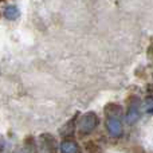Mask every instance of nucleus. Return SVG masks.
Here are the masks:
<instances>
[{"label":"nucleus","instance_id":"7ed1b4c3","mask_svg":"<svg viewBox=\"0 0 153 153\" xmlns=\"http://www.w3.org/2000/svg\"><path fill=\"white\" fill-rule=\"evenodd\" d=\"M40 149L45 153H58L61 151V144H58L56 138L50 133H43L39 136Z\"/></svg>","mask_w":153,"mask_h":153},{"label":"nucleus","instance_id":"0eeeda50","mask_svg":"<svg viewBox=\"0 0 153 153\" xmlns=\"http://www.w3.org/2000/svg\"><path fill=\"white\" fill-rule=\"evenodd\" d=\"M62 153H81V146L73 140H63L61 143Z\"/></svg>","mask_w":153,"mask_h":153},{"label":"nucleus","instance_id":"f03ea898","mask_svg":"<svg viewBox=\"0 0 153 153\" xmlns=\"http://www.w3.org/2000/svg\"><path fill=\"white\" fill-rule=\"evenodd\" d=\"M128 103V113H126V122L129 125H133L140 118V98L137 95H130L126 98Z\"/></svg>","mask_w":153,"mask_h":153},{"label":"nucleus","instance_id":"f257e3e1","mask_svg":"<svg viewBox=\"0 0 153 153\" xmlns=\"http://www.w3.org/2000/svg\"><path fill=\"white\" fill-rule=\"evenodd\" d=\"M100 125V117L94 111H87L78 120V132L81 136H89Z\"/></svg>","mask_w":153,"mask_h":153},{"label":"nucleus","instance_id":"4468645a","mask_svg":"<svg viewBox=\"0 0 153 153\" xmlns=\"http://www.w3.org/2000/svg\"><path fill=\"white\" fill-rule=\"evenodd\" d=\"M146 93H148L149 95H152V97H153V83L146 85Z\"/></svg>","mask_w":153,"mask_h":153},{"label":"nucleus","instance_id":"1a4fd4ad","mask_svg":"<svg viewBox=\"0 0 153 153\" xmlns=\"http://www.w3.org/2000/svg\"><path fill=\"white\" fill-rule=\"evenodd\" d=\"M23 146L26 149L27 153H36L38 151V145H36V140L32 136H27L23 141Z\"/></svg>","mask_w":153,"mask_h":153},{"label":"nucleus","instance_id":"6e6552de","mask_svg":"<svg viewBox=\"0 0 153 153\" xmlns=\"http://www.w3.org/2000/svg\"><path fill=\"white\" fill-rule=\"evenodd\" d=\"M3 15H4V18L8 19V20H16V19L20 16V11H19V8L16 7V5L10 4L4 8Z\"/></svg>","mask_w":153,"mask_h":153},{"label":"nucleus","instance_id":"9b49d317","mask_svg":"<svg viewBox=\"0 0 153 153\" xmlns=\"http://www.w3.org/2000/svg\"><path fill=\"white\" fill-rule=\"evenodd\" d=\"M144 106H145V111L149 114H153V98H148V100L144 102Z\"/></svg>","mask_w":153,"mask_h":153},{"label":"nucleus","instance_id":"f8f14e48","mask_svg":"<svg viewBox=\"0 0 153 153\" xmlns=\"http://www.w3.org/2000/svg\"><path fill=\"white\" fill-rule=\"evenodd\" d=\"M146 55H148V58L151 59V61L153 62V40H152V43L149 45V47H148V50H146Z\"/></svg>","mask_w":153,"mask_h":153},{"label":"nucleus","instance_id":"9d476101","mask_svg":"<svg viewBox=\"0 0 153 153\" xmlns=\"http://www.w3.org/2000/svg\"><path fill=\"white\" fill-rule=\"evenodd\" d=\"M85 152L86 153H103L102 148L93 140H89L85 143Z\"/></svg>","mask_w":153,"mask_h":153},{"label":"nucleus","instance_id":"ddd939ff","mask_svg":"<svg viewBox=\"0 0 153 153\" xmlns=\"http://www.w3.org/2000/svg\"><path fill=\"white\" fill-rule=\"evenodd\" d=\"M132 153H148V152H145L141 146H133L132 148Z\"/></svg>","mask_w":153,"mask_h":153},{"label":"nucleus","instance_id":"20e7f679","mask_svg":"<svg viewBox=\"0 0 153 153\" xmlns=\"http://www.w3.org/2000/svg\"><path fill=\"white\" fill-rule=\"evenodd\" d=\"M76 117L78 114H75L73 118H70L65 125H62V128L59 129V136L63 138H71L75 133V128L78 129V124H76Z\"/></svg>","mask_w":153,"mask_h":153},{"label":"nucleus","instance_id":"39448f33","mask_svg":"<svg viewBox=\"0 0 153 153\" xmlns=\"http://www.w3.org/2000/svg\"><path fill=\"white\" fill-rule=\"evenodd\" d=\"M124 113V109L120 103L116 102H109L105 105L103 108V114H105L106 120H110V118H120Z\"/></svg>","mask_w":153,"mask_h":153},{"label":"nucleus","instance_id":"423d86ee","mask_svg":"<svg viewBox=\"0 0 153 153\" xmlns=\"http://www.w3.org/2000/svg\"><path fill=\"white\" fill-rule=\"evenodd\" d=\"M106 130L114 138L121 137L122 134V122L120 118H110L106 120Z\"/></svg>","mask_w":153,"mask_h":153}]
</instances>
